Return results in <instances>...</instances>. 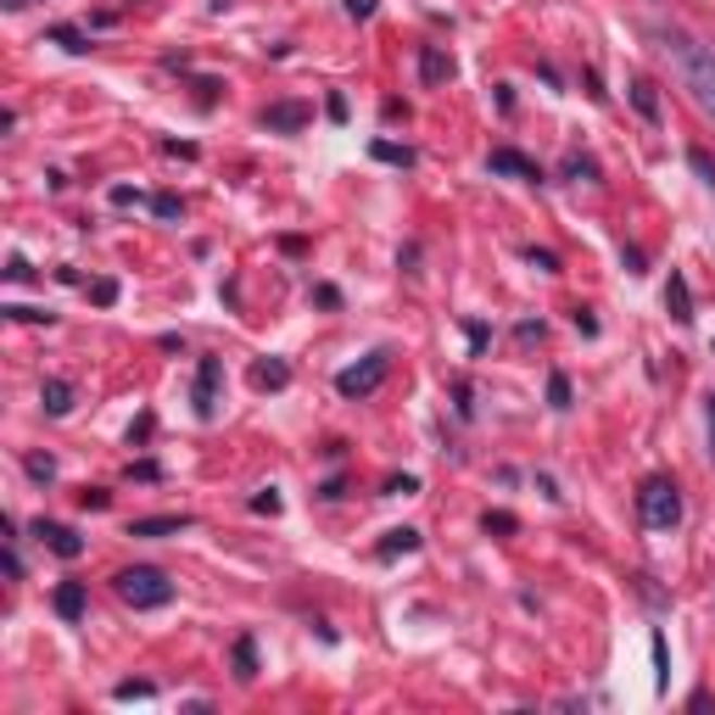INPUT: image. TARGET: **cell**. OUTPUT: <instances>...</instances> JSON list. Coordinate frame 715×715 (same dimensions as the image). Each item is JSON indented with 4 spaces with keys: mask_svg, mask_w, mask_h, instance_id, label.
I'll list each match as a JSON object with an SVG mask.
<instances>
[{
    "mask_svg": "<svg viewBox=\"0 0 715 715\" xmlns=\"http://www.w3.org/2000/svg\"><path fill=\"white\" fill-rule=\"evenodd\" d=\"M654 39H660L665 57H677L693 101L715 117V46H704V39H693V34H682V28H654Z\"/></svg>",
    "mask_w": 715,
    "mask_h": 715,
    "instance_id": "obj_1",
    "label": "cell"
},
{
    "mask_svg": "<svg viewBox=\"0 0 715 715\" xmlns=\"http://www.w3.org/2000/svg\"><path fill=\"white\" fill-rule=\"evenodd\" d=\"M112 587H117V599H124L129 610H163L168 599H174V581L156 570V565H135V570H117L112 576Z\"/></svg>",
    "mask_w": 715,
    "mask_h": 715,
    "instance_id": "obj_2",
    "label": "cell"
},
{
    "mask_svg": "<svg viewBox=\"0 0 715 715\" xmlns=\"http://www.w3.org/2000/svg\"><path fill=\"white\" fill-rule=\"evenodd\" d=\"M638 514H643L649 531H670V526L682 520V492H677V481H643Z\"/></svg>",
    "mask_w": 715,
    "mask_h": 715,
    "instance_id": "obj_3",
    "label": "cell"
},
{
    "mask_svg": "<svg viewBox=\"0 0 715 715\" xmlns=\"http://www.w3.org/2000/svg\"><path fill=\"white\" fill-rule=\"evenodd\" d=\"M386 375H391V352H369V358H358L352 369L336 375V391L341 397H369V391H380Z\"/></svg>",
    "mask_w": 715,
    "mask_h": 715,
    "instance_id": "obj_4",
    "label": "cell"
},
{
    "mask_svg": "<svg viewBox=\"0 0 715 715\" xmlns=\"http://www.w3.org/2000/svg\"><path fill=\"white\" fill-rule=\"evenodd\" d=\"M218 386H224V364L218 358H202V364H196V414L202 419L218 414Z\"/></svg>",
    "mask_w": 715,
    "mask_h": 715,
    "instance_id": "obj_5",
    "label": "cell"
},
{
    "mask_svg": "<svg viewBox=\"0 0 715 715\" xmlns=\"http://www.w3.org/2000/svg\"><path fill=\"white\" fill-rule=\"evenodd\" d=\"M34 537L46 542L57 560H78V553H85V537H78L73 526H62V520H34Z\"/></svg>",
    "mask_w": 715,
    "mask_h": 715,
    "instance_id": "obj_6",
    "label": "cell"
},
{
    "mask_svg": "<svg viewBox=\"0 0 715 715\" xmlns=\"http://www.w3.org/2000/svg\"><path fill=\"white\" fill-rule=\"evenodd\" d=\"M302 124H308V106L302 101H274L263 112V129H274V135H297Z\"/></svg>",
    "mask_w": 715,
    "mask_h": 715,
    "instance_id": "obj_7",
    "label": "cell"
},
{
    "mask_svg": "<svg viewBox=\"0 0 715 715\" xmlns=\"http://www.w3.org/2000/svg\"><path fill=\"white\" fill-rule=\"evenodd\" d=\"M39 409H46L51 419H62V414L73 409V386H67L62 375H46V386H39Z\"/></svg>",
    "mask_w": 715,
    "mask_h": 715,
    "instance_id": "obj_8",
    "label": "cell"
},
{
    "mask_svg": "<svg viewBox=\"0 0 715 715\" xmlns=\"http://www.w3.org/2000/svg\"><path fill=\"white\" fill-rule=\"evenodd\" d=\"M190 526V514H151V520H135L129 537H179Z\"/></svg>",
    "mask_w": 715,
    "mask_h": 715,
    "instance_id": "obj_9",
    "label": "cell"
},
{
    "mask_svg": "<svg viewBox=\"0 0 715 715\" xmlns=\"http://www.w3.org/2000/svg\"><path fill=\"white\" fill-rule=\"evenodd\" d=\"M419 78H425V85H448V78H453V57L436 51V46H425V51H419Z\"/></svg>",
    "mask_w": 715,
    "mask_h": 715,
    "instance_id": "obj_10",
    "label": "cell"
},
{
    "mask_svg": "<svg viewBox=\"0 0 715 715\" xmlns=\"http://www.w3.org/2000/svg\"><path fill=\"white\" fill-rule=\"evenodd\" d=\"M665 308H670V319H677V325H688V319H693V291H688L682 274H670V286H665Z\"/></svg>",
    "mask_w": 715,
    "mask_h": 715,
    "instance_id": "obj_11",
    "label": "cell"
},
{
    "mask_svg": "<svg viewBox=\"0 0 715 715\" xmlns=\"http://www.w3.org/2000/svg\"><path fill=\"white\" fill-rule=\"evenodd\" d=\"M492 174H520V179H542V174H537V163H531V156L509 151V146H498V151H492Z\"/></svg>",
    "mask_w": 715,
    "mask_h": 715,
    "instance_id": "obj_12",
    "label": "cell"
},
{
    "mask_svg": "<svg viewBox=\"0 0 715 715\" xmlns=\"http://www.w3.org/2000/svg\"><path fill=\"white\" fill-rule=\"evenodd\" d=\"M286 380H291V369L280 364V358H263V364H252V386H258V391H280Z\"/></svg>",
    "mask_w": 715,
    "mask_h": 715,
    "instance_id": "obj_13",
    "label": "cell"
},
{
    "mask_svg": "<svg viewBox=\"0 0 715 715\" xmlns=\"http://www.w3.org/2000/svg\"><path fill=\"white\" fill-rule=\"evenodd\" d=\"M57 615H62V620L85 615V581H62V587H57Z\"/></svg>",
    "mask_w": 715,
    "mask_h": 715,
    "instance_id": "obj_14",
    "label": "cell"
},
{
    "mask_svg": "<svg viewBox=\"0 0 715 715\" xmlns=\"http://www.w3.org/2000/svg\"><path fill=\"white\" fill-rule=\"evenodd\" d=\"M631 106H638L649 124H660V96H654V78H631Z\"/></svg>",
    "mask_w": 715,
    "mask_h": 715,
    "instance_id": "obj_15",
    "label": "cell"
},
{
    "mask_svg": "<svg viewBox=\"0 0 715 715\" xmlns=\"http://www.w3.org/2000/svg\"><path fill=\"white\" fill-rule=\"evenodd\" d=\"M252 677H258V643L241 638L235 643V682H252Z\"/></svg>",
    "mask_w": 715,
    "mask_h": 715,
    "instance_id": "obj_16",
    "label": "cell"
},
{
    "mask_svg": "<svg viewBox=\"0 0 715 715\" xmlns=\"http://www.w3.org/2000/svg\"><path fill=\"white\" fill-rule=\"evenodd\" d=\"M419 548V531H386V542H380V560H397V553H414Z\"/></svg>",
    "mask_w": 715,
    "mask_h": 715,
    "instance_id": "obj_17",
    "label": "cell"
},
{
    "mask_svg": "<svg viewBox=\"0 0 715 715\" xmlns=\"http://www.w3.org/2000/svg\"><path fill=\"white\" fill-rule=\"evenodd\" d=\"M23 469L34 475L39 487H51V481H57V459H46V453H28V459H23Z\"/></svg>",
    "mask_w": 715,
    "mask_h": 715,
    "instance_id": "obj_18",
    "label": "cell"
},
{
    "mask_svg": "<svg viewBox=\"0 0 715 715\" xmlns=\"http://www.w3.org/2000/svg\"><path fill=\"white\" fill-rule=\"evenodd\" d=\"M51 39H57L62 51H73V57H85V51H90V39L78 34V28H51Z\"/></svg>",
    "mask_w": 715,
    "mask_h": 715,
    "instance_id": "obj_19",
    "label": "cell"
},
{
    "mask_svg": "<svg viewBox=\"0 0 715 715\" xmlns=\"http://www.w3.org/2000/svg\"><path fill=\"white\" fill-rule=\"evenodd\" d=\"M548 403H553V409H570V380H565V375L548 380Z\"/></svg>",
    "mask_w": 715,
    "mask_h": 715,
    "instance_id": "obj_20",
    "label": "cell"
},
{
    "mask_svg": "<svg viewBox=\"0 0 715 715\" xmlns=\"http://www.w3.org/2000/svg\"><path fill=\"white\" fill-rule=\"evenodd\" d=\"M688 163H693V174H699L704 185H715V163H710V151H688Z\"/></svg>",
    "mask_w": 715,
    "mask_h": 715,
    "instance_id": "obj_21",
    "label": "cell"
},
{
    "mask_svg": "<svg viewBox=\"0 0 715 715\" xmlns=\"http://www.w3.org/2000/svg\"><path fill=\"white\" fill-rule=\"evenodd\" d=\"M375 156H380V163H403V168H409V163H414V156H409V151H403V146H386V140H380V146H375Z\"/></svg>",
    "mask_w": 715,
    "mask_h": 715,
    "instance_id": "obj_22",
    "label": "cell"
},
{
    "mask_svg": "<svg viewBox=\"0 0 715 715\" xmlns=\"http://www.w3.org/2000/svg\"><path fill=\"white\" fill-rule=\"evenodd\" d=\"M151 208H156V218H179V213H185V202H179V196H156Z\"/></svg>",
    "mask_w": 715,
    "mask_h": 715,
    "instance_id": "obj_23",
    "label": "cell"
},
{
    "mask_svg": "<svg viewBox=\"0 0 715 715\" xmlns=\"http://www.w3.org/2000/svg\"><path fill=\"white\" fill-rule=\"evenodd\" d=\"M112 693H117V699H151L156 688H151V682H117Z\"/></svg>",
    "mask_w": 715,
    "mask_h": 715,
    "instance_id": "obj_24",
    "label": "cell"
},
{
    "mask_svg": "<svg viewBox=\"0 0 715 715\" xmlns=\"http://www.w3.org/2000/svg\"><path fill=\"white\" fill-rule=\"evenodd\" d=\"M90 297H96L101 308H112V302H117V280H96V286H90Z\"/></svg>",
    "mask_w": 715,
    "mask_h": 715,
    "instance_id": "obj_25",
    "label": "cell"
},
{
    "mask_svg": "<svg viewBox=\"0 0 715 715\" xmlns=\"http://www.w3.org/2000/svg\"><path fill=\"white\" fill-rule=\"evenodd\" d=\"M252 509H258V514H280V492H274V487H268V492H258V498H252Z\"/></svg>",
    "mask_w": 715,
    "mask_h": 715,
    "instance_id": "obj_26",
    "label": "cell"
},
{
    "mask_svg": "<svg viewBox=\"0 0 715 715\" xmlns=\"http://www.w3.org/2000/svg\"><path fill=\"white\" fill-rule=\"evenodd\" d=\"M12 319H28V325H51V313H39V308H7Z\"/></svg>",
    "mask_w": 715,
    "mask_h": 715,
    "instance_id": "obj_27",
    "label": "cell"
},
{
    "mask_svg": "<svg viewBox=\"0 0 715 715\" xmlns=\"http://www.w3.org/2000/svg\"><path fill=\"white\" fill-rule=\"evenodd\" d=\"M106 503H112V498H106L101 487H90V492H78V509H106Z\"/></svg>",
    "mask_w": 715,
    "mask_h": 715,
    "instance_id": "obj_28",
    "label": "cell"
},
{
    "mask_svg": "<svg viewBox=\"0 0 715 715\" xmlns=\"http://www.w3.org/2000/svg\"><path fill=\"white\" fill-rule=\"evenodd\" d=\"M565 174H576V179H592V174H599V168H592L587 156H570V163H565Z\"/></svg>",
    "mask_w": 715,
    "mask_h": 715,
    "instance_id": "obj_29",
    "label": "cell"
},
{
    "mask_svg": "<svg viewBox=\"0 0 715 715\" xmlns=\"http://www.w3.org/2000/svg\"><path fill=\"white\" fill-rule=\"evenodd\" d=\"M386 492H391V498H409V492H419V481H414V475H403V481H391Z\"/></svg>",
    "mask_w": 715,
    "mask_h": 715,
    "instance_id": "obj_30",
    "label": "cell"
},
{
    "mask_svg": "<svg viewBox=\"0 0 715 715\" xmlns=\"http://www.w3.org/2000/svg\"><path fill=\"white\" fill-rule=\"evenodd\" d=\"M7 576L23 581V560H17V548H12V542H7Z\"/></svg>",
    "mask_w": 715,
    "mask_h": 715,
    "instance_id": "obj_31",
    "label": "cell"
},
{
    "mask_svg": "<svg viewBox=\"0 0 715 715\" xmlns=\"http://www.w3.org/2000/svg\"><path fill=\"white\" fill-rule=\"evenodd\" d=\"M487 531H514V514H487Z\"/></svg>",
    "mask_w": 715,
    "mask_h": 715,
    "instance_id": "obj_32",
    "label": "cell"
},
{
    "mask_svg": "<svg viewBox=\"0 0 715 715\" xmlns=\"http://www.w3.org/2000/svg\"><path fill=\"white\" fill-rule=\"evenodd\" d=\"M375 12V0H347V17H369Z\"/></svg>",
    "mask_w": 715,
    "mask_h": 715,
    "instance_id": "obj_33",
    "label": "cell"
},
{
    "mask_svg": "<svg viewBox=\"0 0 715 715\" xmlns=\"http://www.w3.org/2000/svg\"><path fill=\"white\" fill-rule=\"evenodd\" d=\"M531 263H537L542 274H553V268H560V258H553V252H531Z\"/></svg>",
    "mask_w": 715,
    "mask_h": 715,
    "instance_id": "obj_34",
    "label": "cell"
},
{
    "mask_svg": "<svg viewBox=\"0 0 715 715\" xmlns=\"http://www.w3.org/2000/svg\"><path fill=\"white\" fill-rule=\"evenodd\" d=\"M710 453H715V391H710Z\"/></svg>",
    "mask_w": 715,
    "mask_h": 715,
    "instance_id": "obj_35",
    "label": "cell"
},
{
    "mask_svg": "<svg viewBox=\"0 0 715 715\" xmlns=\"http://www.w3.org/2000/svg\"><path fill=\"white\" fill-rule=\"evenodd\" d=\"M7 7H12V12H23V7H28V0H7Z\"/></svg>",
    "mask_w": 715,
    "mask_h": 715,
    "instance_id": "obj_36",
    "label": "cell"
}]
</instances>
